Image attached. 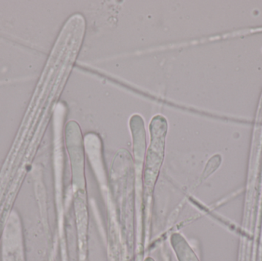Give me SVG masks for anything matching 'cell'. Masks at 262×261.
<instances>
[{
  "mask_svg": "<svg viewBox=\"0 0 262 261\" xmlns=\"http://www.w3.org/2000/svg\"><path fill=\"white\" fill-rule=\"evenodd\" d=\"M151 140L146 155L145 173L148 178L155 177L163 163L164 157L165 140L168 130V123L162 115H156L149 124Z\"/></svg>",
  "mask_w": 262,
  "mask_h": 261,
  "instance_id": "6da1fadb",
  "label": "cell"
}]
</instances>
